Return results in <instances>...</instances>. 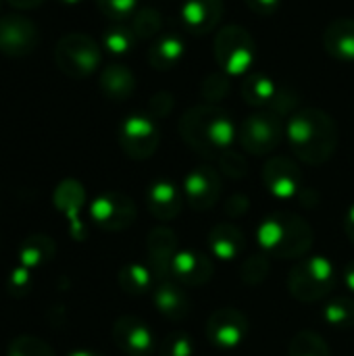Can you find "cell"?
I'll use <instances>...</instances> for the list:
<instances>
[{
	"instance_id": "obj_1",
	"label": "cell",
	"mask_w": 354,
	"mask_h": 356,
	"mask_svg": "<svg viewBox=\"0 0 354 356\" xmlns=\"http://www.w3.org/2000/svg\"><path fill=\"white\" fill-rule=\"evenodd\" d=\"M286 138L292 152L307 165H323L338 146V127L321 108H303L290 115Z\"/></svg>"
},
{
	"instance_id": "obj_2",
	"label": "cell",
	"mask_w": 354,
	"mask_h": 356,
	"mask_svg": "<svg viewBox=\"0 0 354 356\" xmlns=\"http://www.w3.org/2000/svg\"><path fill=\"white\" fill-rule=\"evenodd\" d=\"M179 134L194 152L207 159H219L223 152L232 150L238 129L223 108L200 104L184 113L179 119Z\"/></svg>"
},
{
	"instance_id": "obj_3",
	"label": "cell",
	"mask_w": 354,
	"mask_h": 356,
	"mask_svg": "<svg viewBox=\"0 0 354 356\" xmlns=\"http://www.w3.org/2000/svg\"><path fill=\"white\" fill-rule=\"evenodd\" d=\"M257 242L267 257L303 259L313 246V229L300 215L277 211L259 223Z\"/></svg>"
},
{
	"instance_id": "obj_4",
	"label": "cell",
	"mask_w": 354,
	"mask_h": 356,
	"mask_svg": "<svg viewBox=\"0 0 354 356\" xmlns=\"http://www.w3.org/2000/svg\"><path fill=\"white\" fill-rule=\"evenodd\" d=\"M338 271L332 259L323 254H307L303 257L288 275V290L298 302H319L330 296L336 288Z\"/></svg>"
},
{
	"instance_id": "obj_5",
	"label": "cell",
	"mask_w": 354,
	"mask_h": 356,
	"mask_svg": "<svg viewBox=\"0 0 354 356\" xmlns=\"http://www.w3.org/2000/svg\"><path fill=\"white\" fill-rule=\"evenodd\" d=\"M54 60L58 69L69 77H88L100 65V48L86 33H67L54 48Z\"/></svg>"
},
{
	"instance_id": "obj_6",
	"label": "cell",
	"mask_w": 354,
	"mask_h": 356,
	"mask_svg": "<svg viewBox=\"0 0 354 356\" xmlns=\"http://www.w3.org/2000/svg\"><path fill=\"white\" fill-rule=\"evenodd\" d=\"M286 127L280 115L271 111H259L244 119L238 129V140L242 148L255 156L271 154L284 140Z\"/></svg>"
},
{
	"instance_id": "obj_7",
	"label": "cell",
	"mask_w": 354,
	"mask_h": 356,
	"mask_svg": "<svg viewBox=\"0 0 354 356\" xmlns=\"http://www.w3.org/2000/svg\"><path fill=\"white\" fill-rule=\"evenodd\" d=\"M215 60L230 75H242L255 60V40L240 25L219 29L215 38Z\"/></svg>"
},
{
	"instance_id": "obj_8",
	"label": "cell",
	"mask_w": 354,
	"mask_h": 356,
	"mask_svg": "<svg viewBox=\"0 0 354 356\" xmlns=\"http://www.w3.org/2000/svg\"><path fill=\"white\" fill-rule=\"evenodd\" d=\"M161 142L156 123L146 115H129L119 125V146L121 150L136 161L150 159Z\"/></svg>"
},
{
	"instance_id": "obj_9",
	"label": "cell",
	"mask_w": 354,
	"mask_h": 356,
	"mask_svg": "<svg viewBox=\"0 0 354 356\" xmlns=\"http://www.w3.org/2000/svg\"><path fill=\"white\" fill-rule=\"evenodd\" d=\"M136 217L138 211L134 200L121 192L98 194L90 204V219L104 232H123L131 227Z\"/></svg>"
},
{
	"instance_id": "obj_10",
	"label": "cell",
	"mask_w": 354,
	"mask_h": 356,
	"mask_svg": "<svg viewBox=\"0 0 354 356\" xmlns=\"http://www.w3.org/2000/svg\"><path fill=\"white\" fill-rule=\"evenodd\" d=\"M250 334V321L238 309H219L207 321V340L219 350H234Z\"/></svg>"
},
{
	"instance_id": "obj_11",
	"label": "cell",
	"mask_w": 354,
	"mask_h": 356,
	"mask_svg": "<svg viewBox=\"0 0 354 356\" xmlns=\"http://www.w3.org/2000/svg\"><path fill=\"white\" fill-rule=\"evenodd\" d=\"M263 184L277 200H292L303 194L305 179L300 167L286 156H271L263 167Z\"/></svg>"
},
{
	"instance_id": "obj_12",
	"label": "cell",
	"mask_w": 354,
	"mask_h": 356,
	"mask_svg": "<svg viewBox=\"0 0 354 356\" xmlns=\"http://www.w3.org/2000/svg\"><path fill=\"white\" fill-rule=\"evenodd\" d=\"M221 188L223 184L219 171L209 165H200L184 177L182 192L186 204L192 211H209L217 204L221 196Z\"/></svg>"
},
{
	"instance_id": "obj_13",
	"label": "cell",
	"mask_w": 354,
	"mask_h": 356,
	"mask_svg": "<svg viewBox=\"0 0 354 356\" xmlns=\"http://www.w3.org/2000/svg\"><path fill=\"white\" fill-rule=\"evenodd\" d=\"M113 342L125 356H152L156 350V338L150 325L131 315L115 321Z\"/></svg>"
},
{
	"instance_id": "obj_14",
	"label": "cell",
	"mask_w": 354,
	"mask_h": 356,
	"mask_svg": "<svg viewBox=\"0 0 354 356\" xmlns=\"http://www.w3.org/2000/svg\"><path fill=\"white\" fill-rule=\"evenodd\" d=\"M177 252H179V240L171 227L159 225L148 234L146 254H148V267L152 269L156 284L171 280V263Z\"/></svg>"
},
{
	"instance_id": "obj_15",
	"label": "cell",
	"mask_w": 354,
	"mask_h": 356,
	"mask_svg": "<svg viewBox=\"0 0 354 356\" xmlns=\"http://www.w3.org/2000/svg\"><path fill=\"white\" fill-rule=\"evenodd\" d=\"M38 44L35 25L23 15L0 17V52L8 56H25Z\"/></svg>"
},
{
	"instance_id": "obj_16",
	"label": "cell",
	"mask_w": 354,
	"mask_h": 356,
	"mask_svg": "<svg viewBox=\"0 0 354 356\" xmlns=\"http://www.w3.org/2000/svg\"><path fill=\"white\" fill-rule=\"evenodd\" d=\"M213 263L198 250H182L175 254L171 263V280L184 288H198L204 286L213 277Z\"/></svg>"
},
{
	"instance_id": "obj_17",
	"label": "cell",
	"mask_w": 354,
	"mask_h": 356,
	"mask_svg": "<svg viewBox=\"0 0 354 356\" xmlns=\"http://www.w3.org/2000/svg\"><path fill=\"white\" fill-rule=\"evenodd\" d=\"M146 204L156 221L167 223L182 213L186 200H184V192L171 179H156L148 186Z\"/></svg>"
},
{
	"instance_id": "obj_18",
	"label": "cell",
	"mask_w": 354,
	"mask_h": 356,
	"mask_svg": "<svg viewBox=\"0 0 354 356\" xmlns=\"http://www.w3.org/2000/svg\"><path fill=\"white\" fill-rule=\"evenodd\" d=\"M152 302H154L156 311L169 321H182L192 311V302H190V296L186 294V288L173 280L159 282L154 286Z\"/></svg>"
},
{
	"instance_id": "obj_19",
	"label": "cell",
	"mask_w": 354,
	"mask_h": 356,
	"mask_svg": "<svg viewBox=\"0 0 354 356\" xmlns=\"http://www.w3.org/2000/svg\"><path fill=\"white\" fill-rule=\"evenodd\" d=\"M223 17V0H186L182 21L192 33L213 31Z\"/></svg>"
},
{
	"instance_id": "obj_20",
	"label": "cell",
	"mask_w": 354,
	"mask_h": 356,
	"mask_svg": "<svg viewBox=\"0 0 354 356\" xmlns=\"http://www.w3.org/2000/svg\"><path fill=\"white\" fill-rule=\"evenodd\" d=\"M207 246L215 259L230 263L242 254V250L246 246V238H244L240 227H236L232 223H219L209 232Z\"/></svg>"
},
{
	"instance_id": "obj_21",
	"label": "cell",
	"mask_w": 354,
	"mask_h": 356,
	"mask_svg": "<svg viewBox=\"0 0 354 356\" xmlns=\"http://www.w3.org/2000/svg\"><path fill=\"white\" fill-rule=\"evenodd\" d=\"M323 48L340 63H354V19L342 17L332 21L323 31Z\"/></svg>"
},
{
	"instance_id": "obj_22",
	"label": "cell",
	"mask_w": 354,
	"mask_h": 356,
	"mask_svg": "<svg viewBox=\"0 0 354 356\" xmlns=\"http://www.w3.org/2000/svg\"><path fill=\"white\" fill-rule=\"evenodd\" d=\"M54 252H56V244L50 236L33 234V236L25 238L19 246V265L27 267L31 271L40 269L52 261Z\"/></svg>"
},
{
	"instance_id": "obj_23",
	"label": "cell",
	"mask_w": 354,
	"mask_h": 356,
	"mask_svg": "<svg viewBox=\"0 0 354 356\" xmlns=\"http://www.w3.org/2000/svg\"><path fill=\"white\" fill-rule=\"evenodd\" d=\"M100 88L111 100H127L136 90V77L125 65H106L100 75Z\"/></svg>"
},
{
	"instance_id": "obj_24",
	"label": "cell",
	"mask_w": 354,
	"mask_h": 356,
	"mask_svg": "<svg viewBox=\"0 0 354 356\" xmlns=\"http://www.w3.org/2000/svg\"><path fill=\"white\" fill-rule=\"evenodd\" d=\"M184 52H186V48H184L182 38L175 35V33H167V35L156 38V42L150 46V50H148V63L154 69L165 71V69L175 67L182 60Z\"/></svg>"
},
{
	"instance_id": "obj_25",
	"label": "cell",
	"mask_w": 354,
	"mask_h": 356,
	"mask_svg": "<svg viewBox=\"0 0 354 356\" xmlns=\"http://www.w3.org/2000/svg\"><path fill=\"white\" fill-rule=\"evenodd\" d=\"M117 282H119V288L125 292V294H131V296H142V294H148L154 290V273L148 265H142V263H129L125 265L119 275H117Z\"/></svg>"
},
{
	"instance_id": "obj_26",
	"label": "cell",
	"mask_w": 354,
	"mask_h": 356,
	"mask_svg": "<svg viewBox=\"0 0 354 356\" xmlns=\"http://www.w3.org/2000/svg\"><path fill=\"white\" fill-rule=\"evenodd\" d=\"M86 204V190L79 181L75 179H65L56 186L54 190V207L65 213L71 221V225H79L77 215L81 207Z\"/></svg>"
},
{
	"instance_id": "obj_27",
	"label": "cell",
	"mask_w": 354,
	"mask_h": 356,
	"mask_svg": "<svg viewBox=\"0 0 354 356\" xmlns=\"http://www.w3.org/2000/svg\"><path fill=\"white\" fill-rule=\"evenodd\" d=\"M277 92V86L273 79H269L267 75L261 73H252L244 79L242 83V96L250 106H259V108H269L273 96Z\"/></svg>"
},
{
	"instance_id": "obj_28",
	"label": "cell",
	"mask_w": 354,
	"mask_h": 356,
	"mask_svg": "<svg viewBox=\"0 0 354 356\" xmlns=\"http://www.w3.org/2000/svg\"><path fill=\"white\" fill-rule=\"evenodd\" d=\"M321 317L330 327L336 330H351L354 327V300L346 296H338L332 298L323 309H321Z\"/></svg>"
},
{
	"instance_id": "obj_29",
	"label": "cell",
	"mask_w": 354,
	"mask_h": 356,
	"mask_svg": "<svg viewBox=\"0 0 354 356\" xmlns=\"http://www.w3.org/2000/svg\"><path fill=\"white\" fill-rule=\"evenodd\" d=\"M288 356H332V350L319 334L300 332L290 340Z\"/></svg>"
},
{
	"instance_id": "obj_30",
	"label": "cell",
	"mask_w": 354,
	"mask_h": 356,
	"mask_svg": "<svg viewBox=\"0 0 354 356\" xmlns=\"http://www.w3.org/2000/svg\"><path fill=\"white\" fill-rule=\"evenodd\" d=\"M194 340L186 332L167 334L159 344V356H194Z\"/></svg>"
},
{
	"instance_id": "obj_31",
	"label": "cell",
	"mask_w": 354,
	"mask_h": 356,
	"mask_svg": "<svg viewBox=\"0 0 354 356\" xmlns=\"http://www.w3.org/2000/svg\"><path fill=\"white\" fill-rule=\"evenodd\" d=\"M161 25H163V19H161L159 10H154V8H142V10H138L134 15L131 31L136 33V38L148 40V38H154L161 31Z\"/></svg>"
},
{
	"instance_id": "obj_32",
	"label": "cell",
	"mask_w": 354,
	"mask_h": 356,
	"mask_svg": "<svg viewBox=\"0 0 354 356\" xmlns=\"http://www.w3.org/2000/svg\"><path fill=\"white\" fill-rule=\"evenodd\" d=\"M6 356H56L54 350L35 336H19L8 344Z\"/></svg>"
},
{
	"instance_id": "obj_33",
	"label": "cell",
	"mask_w": 354,
	"mask_h": 356,
	"mask_svg": "<svg viewBox=\"0 0 354 356\" xmlns=\"http://www.w3.org/2000/svg\"><path fill=\"white\" fill-rule=\"evenodd\" d=\"M269 269H271L269 257L265 252H259V254H252L244 261V265L240 269V277L248 286H259L269 275Z\"/></svg>"
},
{
	"instance_id": "obj_34",
	"label": "cell",
	"mask_w": 354,
	"mask_h": 356,
	"mask_svg": "<svg viewBox=\"0 0 354 356\" xmlns=\"http://www.w3.org/2000/svg\"><path fill=\"white\" fill-rule=\"evenodd\" d=\"M136 40H138V38H136V33L131 31V27H123V25L111 27V29H106V33H104V46H106L111 52H115V54L127 52V50L134 46Z\"/></svg>"
},
{
	"instance_id": "obj_35",
	"label": "cell",
	"mask_w": 354,
	"mask_h": 356,
	"mask_svg": "<svg viewBox=\"0 0 354 356\" xmlns=\"http://www.w3.org/2000/svg\"><path fill=\"white\" fill-rule=\"evenodd\" d=\"M33 288V273L31 269L19 265L10 271L8 280H6V290L13 298H25Z\"/></svg>"
},
{
	"instance_id": "obj_36",
	"label": "cell",
	"mask_w": 354,
	"mask_h": 356,
	"mask_svg": "<svg viewBox=\"0 0 354 356\" xmlns=\"http://www.w3.org/2000/svg\"><path fill=\"white\" fill-rule=\"evenodd\" d=\"M227 92H230V79L223 73H211L202 81V96L209 102H217V100L225 98Z\"/></svg>"
},
{
	"instance_id": "obj_37",
	"label": "cell",
	"mask_w": 354,
	"mask_h": 356,
	"mask_svg": "<svg viewBox=\"0 0 354 356\" xmlns=\"http://www.w3.org/2000/svg\"><path fill=\"white\" fill-rule=\"evenodd\" d=\"M219 169L227 175V177H234V179H242L248 171V163L246 159L240 154V152H234V150H227L219 156Z\"/></svg>"
},
{
	"instance_id": "obj_38",
	"label": "cell",
	"mask_w": 354,
	"mask_h": 356,
	"mask_svg": "<svg viewBox=\"0 0 354 356\" xmlns=\"http://www.w3.org/2000/svg\"><path fill=\"white\" fill-rule=\"evenodd\" d=\"M98 8L115 21L127 19L129 15H136V4L138 0H96Z\"/></svg>"
},
{
	"instance_id": "obj_39",
	"label": "cell",
	"mask_w": 354,
	"mask_h": 356,
	"mask_svg": "<svg viewBox=\"0 0 354 356\" xmlns=\"http://www.w3.org/2000/svg\"><path fill=\"white\" fill-rule=\"evenodd\" d=\"M296 104H298V94L292 88L286 86V88H277V92H275V96H273V100L269 104V111L284 117V115H290L296 108Z\"/></svg>"
},
{
	"instance_id": "obj_40",
	"label": "cell",
	"mask_w": 354,
	"mask_h": 356,
	"mask_svg": "<svg viewBox=\"0 0 354 356\" xmlns=\"http://www.w3.org/2000/svg\"><path fill=\"white\" fill-rule=\"evenodd\" d=\"M150 108L156 117H165L171 108H173V96L167 94V92H161L156 94L152 100H150Z\"/></svg>"
},
{
	"instance_id": "obj_41",
	"label": "cell",
	"mask_w": 354,
	"mask_h": 356,
	"mask_svg": "<svg viewBox=\"0 0 354 356\" xmlns=\"http://www.w3.org/2000/svg\"><path fill=\"white\" fill-rule=\"evenodd\" d=\"M246 6L250 10H255L257 15H273L280 6V0H244Z\"/></svg>"
},
{
	"instance_id": "obj_42",
	"label": "cell",
	"mask_w": 354,
	"mask_h": 356,
	"mask_svg": "<svg viewBox=\"0 0 354 356\" xmlns=\"http://www.w3.org/2000/svg\"><path fill=\"white\" fill-rule=\"evenodd\" d=\"M344 232H346L351 244L354 246V204H351V209H348V213L344 217Z\"/></svg>"
},
{
	"instance_id": "obj_43",
	"label": "cell",
	"mask_w": 354,
	"mask_h": 356,
	"mask_svg": "<svg viewBox=\"0 0 354 356\" xmlns=\"http://www.w3.org/2000/svg\"><path fill=\"white\" fill-rule=\"evenodd\" d=\"M10 6H15L17 10H29L42 4V0H6Z\"/></svg>"
},
{
	"instance_id": "obj_44",
	"label": "cell",
	"mask_w": 354,
	"mask_h": 356,
	"mask_svg": "<svg viewBox=\"0 0 354 356\" xmlns=\"http://www.w3.org/2000/svg\"><path fill=\"white\" fill-rule=\"evenodd\" d=\"M344 286L354 294V261L348 263L346 269H344Z\"/></svg>"
},
{
	"instance_id": "obj_45",
	"label": "cell",
	"mask_w": 354,
	"mask_h": 356,
	"mask_svg": "<svg viewBox=\"0 0 354 356\" xmlns=\"http://www.w3.org/2000/svg\"><path fill=\"white\" fill-rule=\"evenodd\" d=\"M69 356H102V355H98V353H94V350H73Z\"/></svg>"
},
{
	"instance_id": "obj_46",
	"label": "cell",
	"mask_w": 354,
	"mask_h": 356,
	"mask_svg": "<svg viewBox=\"0 0 354 356\" xmlns=\"http://www.w3.org/2000/svg\"><path fill=\"white\" fill-rule=\"evenodd\" d=\"M63 2H79V0H63Z\"/></svg>"
},
{
	"instance_id": "obj_47",
	"label": "cell",
	"mask_w": 354,
	"mask_h": 356,
	"mask_svg": "<svg viewBox=\"0 0 354 356\" xmlns=\"http://www.w3.org/2000/svg\"><path fill=\"white\" fill-rule=\"evenodd\" d=\"M0 2H2V0H0Z\"/></svg>"
}]
</instances>
